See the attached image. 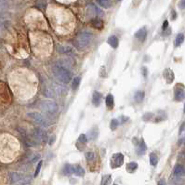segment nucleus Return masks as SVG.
I'll return each mask as SVG.
<instances>
[{
  "instance_id": "obj_21",
  "label": "nucleus",
  "mask_w": 185,
  "mask_h": 185,
  "mask_svg": "<svg viewBox=\"0 0 185 185\" xmlns=\"http://www.w3.org/2000/svg\"><path fill=\"white\" fill-rule=\"evenodd\" d=\"M62 172L64 175H70L73 174V165L70 164H66L62 168Z\"/></svg>"
},
{
  "instance_id": "obj_14",
  "label": "nucleus",
  "mask_w": 185,
  "mask_h": 185,
  "mask_svg": "<svg viewBox=\"0 0 185 185\" xmlns=\"http://www.w3.org/2000/svg\"><path fill=\"white\" fill-rule=\"evenodd\" d=\"M108 44L110 45V46L113 48H116L118 47V38L116 36V35H112L108 38Z\"/></svg>"
},
{
  "instance_id": "obj_1",
  "label": "nucleus",
  "mask_w": 185,
  "mask_h": 185,
  "mask_svg": "<svg viewBox=\"0 0 185 185\" xmlns=\"http://www.w3.org/2000/svg\"><path fill=\"white\" fill-rule=\"evenodd\" d=\"M53 74L55 77L60 82L63 83V84H67L68 82H70L72 77L71 72L61 65H55L53 67Z\"/></svg>"
},
{
  "instance_id": "obj_30",
  "label": "nucleus",
  "mask_w": 185,
  "mask_h": 185,
  "mask_svg": "<svg viewBox=\"0 0 185 185\" xmlns=\"http://www.w3.org/2000/svg\"><path fill=\"white\" fill-rule=\"evenodd\" d=\"M89 134H91V135L89 136V139H95L97 138V136H98V130L96 129H93L92 130L89 131Z\"/></svg>"
},
{
  "instance_id": "obj_19",
  "label": "nucleus",
  "mask_w": 185,
  "mask_h": 185,
  "mask_svg": "<svg viewBox=\"0 0 185 185\" xmlns=\"http://www.w3.org/2000/svg\"><path fill=\"white\" fill-rule=\"evenodd\" d=\"M138 168V164L136 162H130L126 165V171L129 173H133Z\"/></svg>"
},
{
  "instance_id": "obj_17",
  "label": "nucleus",
  "mask_w": 185,
  "mask_h": 185,
  "mask_svg": "<svg viewBox=\"0 0 185 185\" xmlns=\"http://www.w3.org/2000/svg\"><path fill=\"white\" fill-rule=\"evenodd\" d=\"M87 138L86 136V134H81L79 136L78 139H77V142H76V147H79L80 144H82L83 146H85L87 144Z\"/></svg>"
},
{
  "instance_id": "obj_33",
  "label": "nucleus",
  "mask_w": 185,
  "mask_h": 185,
  "mask_svg": "<svg viewBox=\"0 0 185 185\" xmlns=\"http://www.w3.org/2000/svg\"><path fill=\"white\" fill-rule=\"evenodd\" d=\"M177 19V12L175 10H172L171 11V20H176Z\"/></svg>"
},
{
  "instance_id": "obj_7",
  "label": "nucleus",
  "mask_w": 185,
  "mask_h": 185,
  "mask_svg": "<svg viewBox=\"0 0 185 185\" xmlns=\"http://www.w3.org/2000/svg\"><path fill=\"white\" fill-rule=\"evenodd\" d=\"M146 36H147V30H146L145 27L141 28L135 34V38L139 42H144L146 39Z\"/></svg>"
},
{
  "instance_id": "obj_6",
  "label": "nucleus",
  "mask_w": 185,
  "mask_h": 185,
  "mask_svg": "<svg viewBox=\"0 0 185 185\" xmlns=\"http://www.w3.org/2000/svg\"><path fill=\"white\" fill-rule=\"evenodd\" d=\"M174 98L177 101H182L185 99V89L183 87L178 85L174 89Z\"/></svg>"
},
{
  "instance_id": "obj_39",
  "label": "nucleus",
  "mask_w": 185,
  "mask_h": 185,
  "mask_svg": "<svg viewBox=\"0 0 185 185\" xmlns=\"http://www.w3.org/2000/svg\"><path fill=\"white\" fill-rule=\"evenodd\" d=\"M183 111H184V113H185V103H184V108H183Z\"/></svg>"
},
{
  "instance_id": "obj_38",
  "label": "nucleus",
  "mask_w": 185,
  "mask_h": 185,
  "mask_svg": "<svg viewBox=\"0 0 185 185\" xmlns=\"http://www.w3.org/2000/svg\"><path fill=\"white\" fill-rule=\"evenodd\" d=\"M165 182L164 180H161L160 181L158 182V185H165Z\"/></svg>"
},
{
  "instance_id": "obj_41",
  "label": "nucleus",
  "mask_w": 185,
  "mask_h": 185,
  "mask_svg": "<svg viewBox=\"0 0 185 185\" xmlns=\"http://www.w3.org/2000/svg\"><path fill=\"white\" fill-rule=\"evenodd\" d=\"M113 185H116V184H113Z\"/></svg>"
},
{
  "instance_id": "obj_10",
  "label": "nucleus",
  "mask_w": 185,
  "mask_h": 185,
  "mask_svg": "<svg viewBox=\"0 0 185 185\" xmlns=\"http://www.w3.org/2000/svg\"><path fill=\"white\" fill-rule=\"evenodd\" d=\"M73 174H75L78 177H83L85 175V169L79 165H73Z\"/></svg>"
},
{
  "instance_id": "obj_28",
  "label": "nucleus",
  "mask_w": 185,
  "mask_h": 185,
  "mask_svg": "<svg viewBox=\"0 0 185 185\" xmlns=\"http://www.w3.org/2000/svg\"><path fill=\"white\" fill-rule=\"evenodd\" d=\"M119 126V121L117 119H113L111 121V123H110V127H111V129L112 130H114V129H116V127Z\"/></svg>"
},
{
  "instance_id": "obj_29",
  "label": "nucleus",
  "mask_w": 185,
  "mask_h": 185,
  "mask_svg": "<svg viewBox=\"0 0 185 185\" xmlns=\"http://www.w3.org/2000/svg\"><path fill=\"white\" fill-rule=\"evenodd\" d=\"M69 50H71V48L70 47H65V46H61L58 48V51L61 53H68Z\"/></svg>"
},
{
  "instance_id": "obj_27",
  "label": "nucleus",
  "mask_w": 185,
  "mask_h": 185,
  "mask_svg": "<svg viewBox=\"0 0 185 185\" xmlns=\"http://www.w3.org/2000/svg\"><path fill=\"white\" fill-rule=\"evenodd\" d=\"M142 119L144 121H151L155 119V114L152 113H146L144 116H142Z\"/></svg>"
},
{
  "instance_id": "obj_20",
  "label": "nucleus",
  "mask_w": 185,
  "mask_h": 185,
  "mask_svg": "<svg viewBox=\"0 0 185 185\" xmlns=\"http://www.w3.org/2000/svg\"><path fill=\"white\" fill-rule=\"evenodd\" d=\"M184 168L182 167V165H177L175 168H174V175L175 176H181L184 174Z\"/></svg>"
},
{
  "instance_id": "obj_32",
  "label": "nucleus",
  "mask_w": 185,
  "mask_h": 185,
  "mask_svg": "<svg viewBox=\"0 0 185 185\" xmlns=\"http://www.w3.org/2000/svg\"><path fill=\"white\" fill-rule=\"evenodd\" d=\"M178 7L181 9H185V0H181V1L178 3Z\"/></svg>"
},
{
  "instance_id": "obj_24",
  "label": "nucleus",
  "mask_w": 185,
  "mask_h": 185,
  "mask_svg": "<svg viewBox=\"0 0 185 185\" xmlns=\"http://www.w3.org/2000/svg\"><path fill=\"white\" fill-rule=\"evenodd\" d=\"M98 3L100 7L108 9L110 8V6L112 4V0H98Z\"/></svg>"
},
{
  "instance_id": "obj_2",
  "label": "nucleus",
  "mask_w": 185,
  "mask_h": 185,
  "mask_svg": "<svg viewBox=\"0 0 185 185\" xmlns=\"http://www.w3.org/2000/svg\"><path fill=\"white\" fill-rule=\"evenodd\" d=\"M92 40V35L88 32H81L75 38V45L79 49H84L88 47Z\"/></svg>"
},
{
  "instance_id": "obj_3",
  "label": "nucleus",
  "mask_w": 185,
  "mask_h": 185,
  "mask_svg": "<svg viewBox=\"0 0 185 185\" xmlns=\"http://www.w3.org/2000/svg\"><path fill=\"white\" fill-rule=\"evenodd\" d=\"M41 110L43 113H45L48 116H53L58 111V106H57L56 103L53 100H44L40 103Z\"/></svg>"
},
{
  "instance_id": "obj_4",
  "label": "nucleus",
  "mask_w": 185,
  "mask_h": 185,
  "mask_svg": "<svg viewBox=\"0 0 185 185\" xmlns=\"http://www.w3.org/2000/svg\"><path fill=\"white\" fill-rule=\"evenodd\" d=\"M124 163V155L121 152H116L113 154L111 157L110 165L112 168H120Z\"/></svg>"
},
{
  "instance_id": "obj_12",
  "label": "nucleus",
  "mask_w": 185,
  "mask_h": 185,
  "mask_svg": "<svg viewBox=\"0 0 185 185\" xmlns=\"http://www.w3.org/2000/svg\"><path fill=\"white\" fill-rule=\"evenodd\" d=\"M23 176L20 173H18V172H12L9 175V178H10V182L11 183H16L18 181H20L22 180Z\"/></svg>"
},
{
  "instance_id": "obj_9",
  "label": "nucleus",
  "mask_w": 185,
  "mask_h": 185,
  "mask_svg": "<svg viewBox=\"0 0 185 185\" xmlns=\"http://www.w3.org/2000/svg\"><path fill=\"white\" fill-rule=\"evenodd\" d=\"M146 150H147V146H146L143 139H142L141 141H139V142L138 143V148H137V154L139 155H142L145 154Z\"/></svg>"
},
{
  "instance_id": "obj_5",
  "label": "nucleus",
  "mask_w": 185,
  "mask_h": 185,
  "mask_svg": "<svg viewBox=\"0 0 185 185\" xmlns=\"http://www.w3.org/2000/svg\"><path fill=\"white\" fill-rule=\"evenodd\" d=\"M28 116L34 121L35 123H36L38 126L45 127L47 126V121L45 119V117L42 116L41 113H36V112H32V113H28Z\"/></svg>"
},
{
  "instance_id": "obj_22",
  "label": "nucleus",
  "mask_w": 185,
  "mask_h": 185,
  "mask_svg": "<svg viewBox=\"0 0 185 185\" xmlns=\"http://www.w3.org/2000/svg\"><path fill=\"white\" fill-rule=\"evenodd\" d=\"M112 182V177L111 175H104L101 178L100 185H110Z\"/></svg>"
},
{
  "instance_id": "obj_15",
  "label": "nucleus",
  "mask_w": 185,
  "mask_h": 185,
  "mask_svg": "<svg viewBox=\"0 0 185 185\" xmlns=\"http://www.w3.org/2000/svg\"><path fill=\"white\" fill-rule=\"evenodd\" d=\"M134 100H135L136 103H141L144 100V92L142 90H139L135 94H134Z\"/></svg>"
},
{
  "instance_id": "obj_13",
  "label": "nucleus",
  "mask_w": 185,
  "mask_h": 185,
  "mask_svg": "<svg viewBox=\"0 0 185 185\" xmlns=\"http://www.w3.org/2000/svg\"><path fill=\"white\" fill-rule=\"evenodd\" d=\"M105 103L106 106L109 108V109H113L114 106V100H113V96L112 94H108L106 98H105Z\"/></svg>"
},
{
  "instance_id": "obj_34",
  "label": "nucleus",
  "mask_w": 185,
  "mask_h": 185,
  "mask_svg": "<svg viewBox=\"0 0 185 185\" xmlns=\"http://www.w3.org/2000/svg\"><path fill=\"white\" fill-rule=\"evenodd\" d=\"M168 21H165L164 22H163V26H162V29L164 30V31H165L168 29Z\"/></svg>"
},
{
  "instance_id": "obj_31",
  "label": "nucleus",
  "mask_w": 185,
  "mask_h": 185,
  "mask_svg": "<svg viewBox=\"0 0 185 185\" xmlns=\"http://www.w3.org/2000/svg\"><path fill=\"white\" fill-rule=\"evenodd\" d=\"M41 167H42V162L40 161L39 163H38L37 167H36V169H35V177H37V175L39 174L40 169H41Z\"/></svg>"
},
{
  "instance_id": "obj_35",
  "label": "nucleus",
  "mask_w": 185,
  "mask_h": 185,
  "mask_svg": "<svg viewBox=\"0 0 185 185\" xmlns=\"http://www.w3.org/2000/svg\"><path fill=\"white\" fill-rule=\"evenodd\" d=\"M142 74L144 75V77H146L148 74V71H147V68L146 67H142Z\"/></svg>"
},
{
  "instance_id": "obj_16",
  "label": "nucleus",
  "mask_w": 185,
  "mask_h": 185,
  "mask_svg": "<svg viewBox=\"0 0 185 185\" xmlns=\"http://www.w3.org/2000/svg\"><path fill=\"white\" fill-rule=\"evenodd\" d=\"M91 23H92V26L96 29H103V22L99 18H96V19H94V20H92Z\"/></svg>"
},
{
  "instance_id": "obj_37",
  "label": "nucleus",
  "mask_w": 185,
  "mask_h": 185,
  "mask_svg": "<svg viewBox=\"0 0 185 185\" xmlns=\"http://www.w3.org/2000/svg\"><path fill=\"white\" fill-rule=\"evenodd\" d=\"M21 185H30V181H29V180H26V181H24Z\"/></svg>"
},
{
  "instance_id": "obj_8",
  "label": "nucleus",
  "mask_w": 185,
  "mask_h": 185,
  "mask_svg": "<svg viewBox=\"0 0 185 185\" xmlns=\"http://www.w3.org/2000/svg\"><path fill=\"white\" fill-rule=\"evenodd\" d=\"M164 78L165 79L168 84H171L174 81V73L171 71L169 68L165 69L164 71Z\"/></svg>"
},
{
  "instance_id": "obj_36",
  "label": "nucleus",
  "mask_w": 185,
  "mask_h": 185,
  "mask_svg": "<svg viewBox=\"0 0 185 185\" xmlns=\"http://www.w3.org/2000/svg\"><path fill=\"white\" fill-rule=\"evenodd\" d=\"M39 158H40V155H35V157H34V159L32 160V162H33V163H34V162H36Z\"/></svg>"
},
{
  "instance_id": "obj_23",
  "label": "nucleus",
  "mask_w": 185,
  "mask_h": 185,
  "mask_svg": "<svg viewBox=\"0 0 185 185\" xmlns=\"http://www.w3.org/2000/svg\"><path fill=\"white\" fill-rule=\"evenodd\" d=\"M184 41V35L182 34H178L175 38V46L180 47Z\"/></svg>"
},
{
  "instance_id": "obj_18",
  "label": "nucleus",
  "mask_w": 185,
  "mask_h": 185,
  "mask_svg": "<svg viewBox=\"0 0 185 185\" xmlns=\"http://www.w3.org/2000/svg\"><path fill=\"white\" fill-rule=\"evenodd\" d=\"M149 161H150V164L152 165V167H155L157 165V162H158V156L155 152H151L150 154V156H149Z\"/></svg>"
},
{
  "instance_id": "obj_11",
  "label": "nucleus",
  "mask_w": 185,
  "mask_h": 185,
  "mask_svg": "<svg viewBox=\"0 0 185 185\" xmlns=\"http://www.w3.org/2000/svg\"><path fill=\"white\" fill-rule=\"evenodd\" d=\"M101 100H103V96H101V94L98 91H95L93 93V97H92V103L95 106H99L101 103Z\"/></svg>"
},
{
  "instance_id": "obj_26",
  "label": "nucleus",
  "mask_w": 185,
  "mask_h": 185,
  "mask_svg": "<svg viewBox=\"0 0 185 185\" xmlns=\"http://www.w3.org/2000/svg\"><path fill=\"white\" fill-rule=\"evenodd\" d=\"M86 158L88 163H92L95 160V154L93 152H87L86 154Z\"/></svg>"
},
{
  "instance_id": "obj_25",
  "label": "nucleus",
  "mask_w": 185,
  "mask_h": 185,
  "mask_svg": "<svg viewBox=\"0 0 185 185\" xmlns=\"http://www.w3.org/2000/svg\"><path fill=\"white\" fill-rule=\"evenodd\" d=\"M80 82H81V78H80V76H76V77H74V78L73 83H72V88L74 89V90H75V89L79 87V85H80Z\"/></svg>"
},
{
  "instance_id": "obj_40",
  "label": "nucleus",
  "mask_w": 185,
  "mask_h": 185,
  "mask_svg": "<svg viewBox=\"0 0 185 185\" xmlns=\"http://www.w3.org/2000/svg\"><path fill=\"white\" fill-rule=\"evenodd\" d=\"M117 1H121V0H117Z\"/></svg>"
}]
</instances>
